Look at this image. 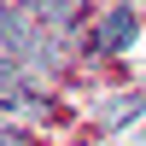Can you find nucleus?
<instances>
[{
  "label": "nucleus",
  "mask_w": 146,
  "mask_h": 146,
  "mask_svg": "<svg viewBox=\"0 0 146 146\" xmlns=\"http://www.w3.org/2000/svg\"><path fill=\"white\" fill-rule=\"evenodd\" d=\"M0 105H12V111H47V94L35 88L29 76H23L18 64H12V58H0Z\"/></svg>",
  "instance_id": "f03ea898"
},
{
  "label": "nucleus",
  "mask_w": 146,
  "mask_h": 146,
  "mask_svg": "<svg viewBox=\"0 0 146 146\" xmlns=\"http://www.w3.org/2000/svg\"><path fill=\"white\" fill-rule=\"evenodd\" d=\"M29 18H41V23H53V29H70V23L82 18V0H18Z\"/></svg>",
  "instance_id": "20e7f679"
},
{
  "label": "nucleus",
  "mask_w": 146,
  "mask_h": 146,
  "mask_svg": "<svg viewBox=\"0 0 146 146\" xmlns=\"http://www.w3.org/2000/svg\"><path fill=\"white\" fill-rule=\"evenodd\" d=\"M0 47H6L18 64H35V70H64V41L41 29V18H29L23 6H0Z\"/></svg>",
  "instance_id": "f257e3e1"
},
{
  "label": "nucleus",
  "mask_w": 146,
  "mask_h": 146,
  "mask_svg": "<svg viewBox=\"0 0 146 146\" xmlns=\"http://www.w3.org/2000/svg\"><path fill=\"white\" fill-rule=\"evenodd\" d=\"M135 35H140L135 12H129V6H111L100 18V29H94V53H123V47H135Z\"/></svg>",
  "instance_id": "7ed1b4c3"
},
{
  "label": "nucleus",
  "mask_w": 146,
  "mask_h": 146,
  "mask_svg": "<svg viewBox=\"0 0 146 146\" xmlns=\"http://www.w3.org/2000/svg\"><path fill=\"white\" fill-rule=\"evenodd\" d=\"M0 146H29V135H18V129H6V123H0Z\"/></svg>",
  "instance_id": "423d86ee"
},
{
  "label": "nucleus",
  "mask_w": 146,
  "mask_h": 146,
  "mask_svg": "<svg viewBox=\"0 0 146 146\" xmlns=\"http://www.w3.org/2000/svg\"><path fill=\"white\" fill-rule=\"evenodd\" d=\"M135 117H140V94H117V100H105L100 129H123V123H135Z\"/></svg>",
  "instance_id": "39448f33"
}]
</instances>
